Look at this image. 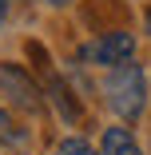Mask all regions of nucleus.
I'll use <instances>...</instances> for the list:
<instances>
[{
    "mask_svg": "<svg viewBox=\"0 0 151 155\" xmlns=\"http://www.w3.org/2000/svg\"><path fill=\"white\" fill-rule=\"evenodd\" d=\"M48 4H72V0H48Z\"/></svg>",
    "mask_w": 151,
    "mask_h": 155,
    "instance_id": "9",
    "label": "nucleus"
},
{
    "mask_svg": "<svg viewBox=\"0 0 151 155\" xmlns=\"http://www.w3.org/2000/svg\"><path fill=\"white\" fill-rule=\"evenodd\" d=\"M60 155H100L87 139H80V135H72V139H64L60 143Z\"/></svg>",
    "mask_w": 151,
    "mask_h": 155,
    "instance_id": "7",
    "label": "nucleus"
},
{
    "mask_svg": "<svg viewBox=\"0 0 151 155\" xmlns=\"http://www.w3.org/2000/svg\"><path fill=\"white\" fill-rule=\"evenodd\" d=\"M0 96H8V104L20 107V111H28V115H36L44 107V96H40L36 80L28 76L20 64H0Z\"/></svg>",
    "mask_w": 151,
    "mask_h": 155,
    "instance_id": "3",
    "label": "nucleus"
},
{
    "mask_svg": "<svg viewBox=\"0 0 151 155\" xmlns=\"http://www.w3.org/2000/svg\"><path fill=\"white\" fill-rule=\"evenodd\" d=\"M44 91H48V100L56 104V111L64 115L68 123H80V104H76V96L68 91V84L60 80L52 68H44Z\"/></svg>",
    "mask_w": 151,
    "mask_h": 155,
    "instance_id": "4",
    "label": "nucleus"
},
{
    "mask_svg": "<svg viewBox=\"0 0 151 155\" xmlns=\"http://www.w3.org/2000/svg\"><path fill=\"white\" fill-rule=\"evenodd\" d=\"M100 155H143V147L131 139L127 127H107L103 143H100Z\"/></svg>",
    "mask_w": 151,
    "mask_h": 155,
    "instance_id": "5",
    "label": "nucleus"
},
{
    "mask_svg": "<svg viewBox=\"0 0 151 155\" xmlns=\"http://www.w3.org/2000/svg\"><path fill=\"white\" fill-rule=\"evenodd\" d=\"M0 20H4V0H0Z\"/></svg>",
    "mask_w": 151,
    "mask_h": 155,
    "instance_id": "10",
    "label": "nucleus"
},
{
    "mask_svg": "<svg viewBox=\"0 0 151 155\" xmlns=\"http://www.w3.org/2000/svg\"><path fill=\"white\" fill-rule=\"evenodd\" d=\"M103 96H107V107L119 115V119H127L135 123L147 107V76L139 64H119V68H107L103 76Z\"/></svg>",
    "mask_w": 151,
    "mask_h": 155,
    "instance_id": "1",
    "label": "nucleus"
},
{
    "mask_svg": "<svg viewBox=\"0 0 151 155\" xmlns=\"http://www.w3.org/2000/svg\"><path fill=\"white\" fill-rule=\"evenodd\" d=\"M131 56H135V36L123 32V28H119V32H103L92 44L80 48V60L84 64H96V68H119V64H127Z\"/></svg>",
    "mask_w": 151,
    "mask_h": 155,
    "instance_id": "2",
    "label": "nucleus"
},
{
    "mask_svg": "<svg viewBox=\"0 0 151 155\" xmlns=\"http://www.w3.org/2000/svg\"><path fill=\"white\" fill-rule=\"evenodd\" d=\"M143 28H147V36H151V8H147V16H143Z\"/></svg>",
    "mask_w": 151,
    "mask_h": 155,
    "instance_id": "8",
    "label": "nucleus"
},
{
    "mask_svg": "<svg viewBox=\"0 0 151 155\" xmlns=\"http://www.w3.org/2000/svg\"><path fill=\"white\" fill-rule=\"evenodd\" d=\"M0 143H4V147H24L28 143V131L20 127V123L12 119V111H4V107H0Z\"/></svg>",
    "mask_w": 151,
    "mask_h": 155,
    "instance_id": "6",
    "label": "nucleus"
}]
</instances>
